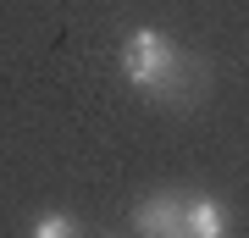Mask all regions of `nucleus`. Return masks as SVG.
I'll use <instances>...</instances> for the list:
<instances>
[{
	"label": "nucleus",
	"mask_w": 249,
	"mask_h": 238,
	"mask_svg": "<svg viewBox=\"0 0 249 238\" xmlns=\"http://www.w3.org/2000/svg\"><path fill=\"white\" fill-rule=\"evenodd\" d=\"M183 55L160 28H133L122 39V78L150 100H178V83H183Z\"/></svg>",
	"instance_id": "1"
},
{
	"label": "nucleus",
	"mask_w": 249,
	"mask_h": 238,
	"mask_svg": "<svg viewBox=\"0 0 249 238\" xmlns=\"http://www.w3.org/2000/svg\"><path fill=\"white\" fill-rule=\"evenodd\" d=\"M34 238H72L78 233V216H67V211H45V216H34V227H28Z\"/></svg>",
	"instance_id": "4"
},
{
	"label": "nucleus",
	"mask_w": 249,
	"mask_h": 238,
	"mask_svg": "<svg viewBox=\"0 0 249 238\" xmlns=\"http://www.w3.org/2000/svg\"><path fill=\"white\" fill-rule=\"evenodd\" d=\"M232 227V211L216 194H183V233L188 238H222Z\"/></svg>",
	"instance_id": "3"
},
{
	"label": "nucleus",
	"mask_w": 249,
	"mask_h": 238,
	"mask_svg": "<svg viewBox=\"0 0 249 238\" xmlns=\"http://www.w3.org/2000/svg\"><path fill=\"white\" fill-rule=\"evenodd\" d=\"M133 233L144 238H178L183 233V194H150L144 205H133Z\"/></svg>",
	"instance_id": "2"
}]
</instances>
